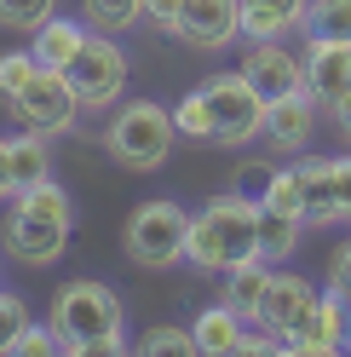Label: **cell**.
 <instances>
[{"label":"cell","instance_id":"cell-1","mask_svg":"<svg viewBox=\"0 0 351 357\" xmlns=\"http://www.w3.org/2000/svg\"><path fill=\"white\" fill-rule=\"evenodd\" d=\"M248 259H259V196H242V190L208 196L190 213L185 265H196L202 277H225Z\"/></svg>","mask_w":351,"mask_h":357},{"label":"cell","instance_id":"cell-2","mask_svg":"<svg viewBox=\"0 0 351 357\" xmlns=\"http://www.w3.org/2000/svg\"><path fill=\"white\" fill-rule=\"evenodd\" d=\"M58 340H63V357H116L127 351L121 340V294L98 277H75L52 294V317Z\"/></svg>","mask_w":351,"mask_h":357},{"label":"cell","instance_id":"cell-3","mask_svg":"<svg viewBox=\"0 0 351 357\" xmlns=\"http://www.w3.org/2000/svg\"><path fill=\"white\" fill-rule=\"evenodd\" d=\"M173 139H179V121L173 109L156 98H133V104H116V116L104 127V150L116 155L127 173H156L167 167Z\"/></svg>","mask_w":351,"mask_h":357},{"label":"cell","instance_id":"cell-4","mask_svg":"<svg viewBox=\"0 0 351 357\" xmlns=\"http://www.w3.org/2000/svg\"><path fill=\"white\" fill-rule=\"evenodd\" d=\"M185 236H190V213L173 202V196H150V202H139L133 219H127L121 248H127L133 265H144V271H167V265L185 259Z\"/></svg>","mask_w":351,"mask_h":357},{"label":"cell","instance_id":"cell-5","mask_svg":"<svg viewBox=\"0 0 351 357\" xmlns=\"http://www.w3.org/2000/svg\"><path fill=\"white\" fill-rule=\"evenodd\" d=\"M202 93H208V109H213V144H254V139H265V98H259V86L242 75V70H231V75H208L202 81Z\"/></svg>","mask_w":351,"mask_h":357},{"label":"cell","instance_id":"cell-6","mask_svg":"<svg viewBox=\"0 0 351 357\" xmlns=\"http://www.w3.org/2000/svg\"><path fill=\"white\" fill-rule=\"evenodd\" d=\"M12 116L24 121L29 132H47V139L75 132V121H81V93H75L70 70H35V81L12 98Z\"/></svg>","mask_w":351,"mask_h":357},{"label":"cell","instance_id":"cell-7","mask_svg":"<svg viewBox=\"0 0 351 357\" xmlns=\"http://www.w3.org/2000/svg\"><path fill=\"white\" fill-rule=\"evenodd\" d=\"M127 75H133V63H127V52H121L104 29L86 40V52L75 58V70H70V81H75V93H81V109H86V116H104V109H116L121 93H127Z\"/></svg>","mask_w":351,"mask_h":357},{"label":"cell","instance_id":"cell-8","mask_svg":"<svg viewBox=\"0 0 351 357\" xmlns=\"http://www.w3.org/2000/svg\"><path fill=\"white\" fill-rule=\"evenodd\" d=\"M0 248H6L17 265H58L63 248H70V225L35 213L29 202H6V225H0Z\"/></svg>","mask_w":351,"mask_h":357},{"label":"cell","instance_id":"cell-9","mask_svg":"<svg viewBox=\"0 0 351 357\" xmlns=\"http://www.w3.org/2000/svg\"><path fill=\"white\" fill-rule=\"evenodd\" d=\"M288 351H299V357H328V351H345L351 346V305L328 288V294H317L311 300V311L294 323V334L282 340Z\"/></svg>","mask_w":351,"mask_h":357},{"label":"cell","instance_id":"cell-10","mask_svg":"<svg viewBox=\"0 0 351 357\" xmlns=\"http://www.w3.org/2000/svg\"><path fill=\"white\" fill-rule=\"evenodd\" d=\"M179 40L196 52H225L242 40V0H185Z\"/></svg>","mask_w":351,"mask_h":357},{"label":"cell","instance_id":"cell-11","mask_svg":"<svg viewBox=\"0 0 351 357\" xmlns=\"http://www.w3.org/2000/svg\"><path fill=\"white\" fill-rule=\"evenodd\" d=\"M242 75L259 86V98H288L305 86V58L288 52L282 40H248V52H242Z\"/></svg>","mask_w":351,"mask_h":357},{"label":"cell","instance_id":"cell-12","mask_svg":"<svg viewBox=\"0 0 351 357\" xmlns=\"http://www.w3.org/2000/svg\"><path fill=\"white\" fill-rule=\"evenodd\" d=\"M265 139H271V150H282V155H305L311 150V139H317V98L305 93H288V98H271V109H265Z\"/></svg>","mask_w":351,"mask_h":357},{"label":"cell","instance_id":"cell-13","mask_svg":"<svg viewBox=\"0 0 351 357\" xmlns=\"http://www.w3.org/2000/svg\"><path fill=\"white\" fill-rule=\"evenodd\" d=\"M345 86H351V40L305 35V93L328 109V104L345 93Z\"/></svg>","mask_w":351,"mask_h":357},{"label":"cell","instance_id":"cell-14","mask_svg":"<svg viewBox=\"0 0 351 357\" xmlns=\"http://www.w3.org/2000/svg\"><path fill=\"white\" fill-rule=\"evenodd\" d=\"M299 219L305 225H340V190H334V155H299Z\"/></svg>","mask_w":351,"mask_h":357},{"label":"cell","instance_id":"cell-15","mask_svg":"<svg viewBox=\"0 0 351 357\" xmlns=\"http://www.w3.org/2000/svg\"><path fill=\"white\" fill-rule=\"evenodd\" d=\"M311 300H317V288L305 282V277H294V271H271V288H265V300H259V317H254V323H265V328H276L282 340H288L294 323L311 311Z\"/></svg>","mask_w":351,"mask_h":357},{"label":"cell","instance_id":"cell-16","mask_svg":"<svg viewBox=\"0 0 351 357\" xmlns=\"http://www.w3.org/2000/svg\"><path fill=\"white\" fill-rule=\"evenodd\" d=\"M86 29H93L86 17H63V12H52L47 24L35 29V40H29L35 58H40V70H75V58L86 52V40H93Z\"/></svg>","mask_w":351,"mask_h":357},{"label":"cell","instance_id":"cell-17","mask_svg":"<svg viewBox=\"0 0 351 357\" xmlns=\"http://www.w3.org/2000/svg\"><path fill=\"white\" fill-rule=\"evenodd\" d=\"M190 334H196V351H202V357H236V351H242V334H248V317L231 300H213V305L196 311Z\"/></svg>","mask_w":351,"mask_h":357},{"label":"cell","instance_id":"cell-18","mask_svg":"<svg viewBox=\"0 0 351 357\" xmlns=\"http://www.w3.org/2000/svg\"><path fill=\"white\" fill-rule=\"evenodd\" d=\"M311 0H242V40H282L288 29H305Z\"/></svg>","mask_w":351,"mask_h":357},{"label":"cell","instance_id":"cell-19","mask_svg":"<svg viewBox=\"0 0 351 357\" xmlns=\"http://www.w3.org/2000/svg\"><path fill=\"white\" fill-rule=\"evenodd\" d=\"M299 236H305V219L276 213V208L259 202V259H271V265L294 259V254H299Z\"/></svg>","mask_w":351,"mask_h":357},{"label":"cell","instance_id":"cell-20","mask_svg":"<svg viewBox=\"0 0 351 357\" xmlns=\"http://www.w3.org/2000/svg\"><path fill=\"white\" fill-rule=\"evenodd\" d=\"M265 288H271V259H248V265H236V271H225V300L242 311L248 323L259 317V300H265Z\"/></svg>","mask_w":351,"mask_h":357},{"label":"cell","instance_id":"cell-21","mask_svg":"<svg viewBox=\"0 0 351 357\" xmlns=\"http://www.w3.org/2000/svg\"><path fill=\"white\" fill-rule=\"evenodd\" d=\"M47 173H52V162H47V132H17V139H12V185L29 190V185H40Z\"/></svg>","mask_w":351,"mask_h":357},{"label":"cell","instance_id":"cell-22","mask_svg":"<svg viewBox=\"0 0 351 357\" xmlns=\"http://www.w3.org/2000/svg\"><path fill=\"white\" fill-rule=\"evenodd\" d=\"M81 17L93 29H104V35H121V29H133L144 17V0H81Z\"/></svg>","mask_w":351,"mask_h":357},{"label":"cell","instance_id":"cell-23","mask_svg":"<svg viewBox=\"0 0 351 357\" xmlns=\"http://www.w3.org/2000/svg\"><path fill=\"white\" fill-rule=\"evenodd\" d=\"M173 121H179V139H190V144H213V109H208V93H202V86L173 104Z\"/></svg>","mask_w":351,"mask_h":357},{"label":"cell","instance_id":"cell-24","mask_svg":"<svg viewBox=\"0 0 351 357\" xmlns=\"http://www.w3.org/2000/svg\"><path fill=\"white\" fill-rule=\"evenodd\" d=\"M305 35L351 40V0H311V12H305Z\"/></svg>","mask_w":351,"mask_h":357},{"label":"cell","instance_id":"cell-25","mask_svg":"<svg viewBox=\"0 0 351 357\" xmlns=\"http://www.w3.org/2000/svg\"><path fill=\"white\" fill-rule=\"evenodd\" d=\"M29 323H35V317H29V300L0 288V357H12V351H17V340H24V328H29Z\"/></svg>","mask_w":351,"mask_h":357},{"label":"cell","instance_id":"cell-26","mask_svg":"<svg viewBox=\"0 0 351 357\" xmlns=\"http://www.w3.org/2000/svg\"><path fill=\"white\" fill-rule=\"evenodd\" d=\"M139 357H173V351H196V334L190 328H179V323H162V328H150V334H139V346H133Z\"/></svg>","mask_w":351,"mask_h":357},{"label":"cell","instance_id":"cell-27","mask_svg":"<svg viewBox=\"0 0 351 357\" xmlns=\"http://www.w3.org/2000/svg\"><path fill=\"white\" fill-rule=\"evenodd\" d=\"M35 70H40V58H35V47H24V52H0V98H17L24 86L35 81Z\"/></svg>","mask_w":351,"mask_h":357},{"label":"cell","instance_id":"cell-28","mask_svg":"<svg viewBox=\"0 0 351 357\" xmlns=\"http://www.w3.org/2000/svg\"><path fill=\"white\" fill-rule=\"evenodd\" d=\"M259 202L276 208V213H294V219H299V173H294V167H271L265 190H259Z\"/></svg>","mask_w":351,"mask_h":357},{"label":"cell","instance_id":"cell-29","mask_svg":"<svg viewBox=\"0 0 351 357\" xmlns=\"http://www.w3.org/2000/svg\"><path fill=\"white\" fill-rule=\"evenodd\" d=\"M58 12V0H0V24L6 29H40Z\"/></svg>","mask_w":351,"mask_h":357},{"label":"cell","instance_id":"cell-30","mask_svg":"<svg viewBox=\"0 0 351 357\" xmlns=\"http://www.w3.org/2000/svg\"><path fill=\"white\" fill-rule=\"evenodd\" d=\"M58 351H63L58 328H52V323H47V328H35V323H29V328H24V340H17V351H12V357H58Z\"/></svg>","mask_w":351,"mask_h":357},{"label":"cell","instance_id":"cell-31","mask_svg":"<svg viewBox=\"0 0 351 357\" xmlns=\"http://www.w3.org/2000/svg\"><path fill=\"white\" fill-rule=\"evenodd\" d=\"M144 17L156 24L162 35H179V17H185V0H144Z\"/></svg>","mask_w":351,"mask_h":357},{"label":"cell","instance_id":"cell-32","mask_svg":"<svg viewBox=\"0 0 351 357\" xmlns=\"http://www.w3.org/2000/svg\"><path fill=\"white\" fill-rule=\"evenodd\" d=\"M328 288L351 305V242H340L334 248V259H328Z\"/></svg>","mask_w":351,"mask_h":357},{"label":"cell","instance_id":"cell-33","mask_svg":"<svg viewBox=\"0 0 351 357\" xmlns=\"http://www.w3.org/2000/svg\"><path fill=\"white\" fill-rule=\"evenodd\" d=\"M334 190H340V225H351V150L334 155Z\"/></svg>","mask_w":351,"mask_h":357},{"label":"cell","instance_id":"cell-34","mask_svg":"<svg viewBox=\"0 0 351 357\" xmlns=\"http://www.w3.org/2000/svg\"><path fill=\"white\" fill-rule=\"evenodd\" d=\"M328 121H334V132L351 144V86H345V93H340L334 104H328Z\"/></svg>","mask_w":351,"mask_h":357},{"label":"cell","instance_id":"cell-35","mask_svg":"<svg viewBox=\"0 0 351 357\" xmlns=\"http://www.w3.org/2000/svg\"><path fill=\"white\" fill-rule=\"evenodd\" d=\"M17 185H12V139H0V202H12Z\"/></svg>","mask_w":351,"mask_h":357}]
</instances>
